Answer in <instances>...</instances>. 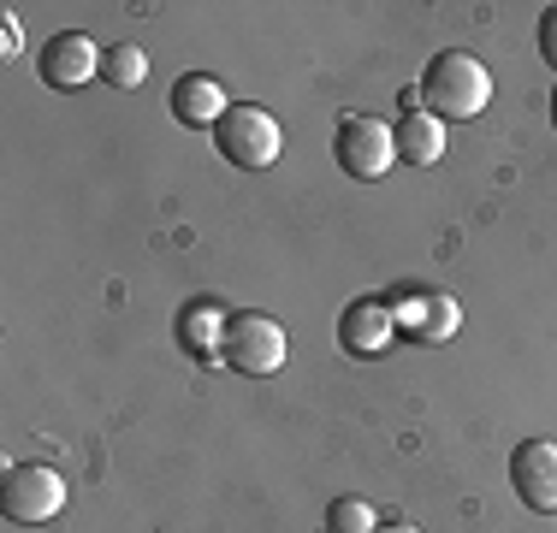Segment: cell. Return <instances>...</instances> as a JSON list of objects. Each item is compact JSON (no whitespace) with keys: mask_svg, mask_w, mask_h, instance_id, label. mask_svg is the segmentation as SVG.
Returning <instances> with one entry per match:
<instances>
[{"mask_svg":"<svg viewBox=\"0 0 557 533\" xmlns=\"http://www.w3.org/2000/svg\"><path fill=\"white\" fill-rule=\"evenodd\" d=\"M421 101H428L433 119H481L486 107H493V72H486V60H474L469 48H445L428 60Z\"/></svg>","mask_w":557,"mask_h":533,"instance_id":"cell-1","label":"cell"},{"mask_svg":"<svg viewBox=\"0 0 557 533\" xmlns=\"http://www.w3.org/2000/svg\"><path fill=\"white\" fill-rule=\"evenodd\" d=\"M214 142H220V154L232 160V166H244V172H268L273 160L285 154V131H278V119L261 101H232L225 107V119L214 125Z\"/></svg>","mask_w":557,"mask_h":533,"instance_id":"cell-2","label":"cell"},{"mask_svg":"<svg viewBox=\"0 0 557 533\" xmlns=\"http://www.w3.org/2000/svg\"><path fill=\"white\" fill-rule=\"evenodd\" d=\"M285 356H290V338H285V326H278L273 314L237 309L232 320H225V338H220V362L225 368L249 373V380H268V373L285 368Z\"/></svg>","mask_w":557,"mask_h":533,"instance_id":"cell-3","label":"cell"},{"mask_svg":"<svg viewBox=\"0 0 557 533\" xmlns=\"http://www.w3.org/2000/svg\"><path fill=\"white\" fill-rule=\"evenodd\" d=\"M333 154H338V166L350 172L356 184H380V178H386V172L397 166V137H392L386 119L350 113V119H338Z\"/></svg>","mask_w":557,"mask_h":533,"instance_id":"cell-4","label":"cell"},{"mask_svg":"<svg viewBox=\"0 0 557 533\" xmlns=\"http://www.w3.org/2000/svg\"><path fill=\"white\" fill-rule=\"evenodd\" d=\"M0 510L18 528H42L65 510V474L48 462H12L7 486H0Z\"/></svg>","mask_w":557,"mask_h":533,"instance_id":"cell-5","label":"cell"},{"mask_svg":"<svg viewBox=\"0 0 557 533\" xmlns=\"http://www.w3.org/2000/svg\"><path fill=\"white\" fill-rule=\"evenodd\" d=\"M392 320L397 332H416V344H445L462 332V302L450 290H397Z\"/></svg>","mask_w":557,"mask_h":533,"instance_id":"cell-6","label":"cell"},{"mask_svg":"<svg viewBox=\"0 0 557 533\" xmlns=\"http://www.w3.org/2000/svg\"><path fill=\"white\" fill-rule=\"evenodd\" d=\"M510 486L528 510L557 516V438H522L510 450Z\"/></svg>","mask_w":557,"mask_h":533,"instance_id":"cell-7","label":"cell"},{"mask_svg":"<svg viewBox=\"0 0 557 533\" xmlns=\"http://www.w3.org/2000/svg\"><path fill=\"white\" fill-rule=\"evenodd\" d=\"M101 53L108 48H96L84 30H60L36 53V72H42L48 89H84L89 77H101Z\"/></svg>","mask_w":557,"mask_h":533,"instance_id":"cell-8","label":"cell"},{"mask_svg":"<svg viewBox=\"0 0 557 533\" xmlns=\"http://www.w3.org/2000/svg\"><path fill=\"white\" fill-rule=\"evenodd\" d=\"M392 338H397L392 302H374V297L344 302V314H338V344H344V356H356V362H368V356H386Z\"/></svg>","mask_w":557,"mask_h":533,"instance_id":"cell-9","label":"cell"},{"mask_svg":"<svg viewBox=\"0 0 557 533\" xmlns=\"http://www.w3.org/2000/svg\"><path fill=\"white\" fill-rule=\"evenodd\" d=\"M225 89H220V77H208V72H184L178 84H172V119L178 125H190V131H214L220 119H225Z\"/></svg>","mask_w":557,"mask_h":533,"instance_id":"cell-10","label":"cell"},{"mask_svg":"<svg viewBox=\"0 0 557 533\" xmlns=\"http://www.w3.org/2000/svg\"><path fill=\"white\" fill-rule=\"evenodd\" d=\"M225 320H232V314H225L220 297H190V302L178 309V344H184L190 356H202V362H214V356H220V338H225Z\"/></svg>","mask_w":557,"mask_h":533,"instance_id":"cell-11","label":"cell"},{"mask_svg":"<svg viewBox=\"0 0 557 533\" xmlns=\"http://www.w3.org/2000/svg\"><path fill=\"white\" fill-rule=\"evenodd\" d=\"M392 137H397V160H409V166H440V154H445V119L404 113L392 125Z\"/></svg>","mask_w":557,"mask_h":533,"instance_id":"cell-12","label":"cell"},{"mask_svg":"<svg viewBox=\"0 0 557 533\" xmlns=\"http://www.w3.org/2000/svg\"><path fill=\"white\" fill-rule=\"evenodd\" d=\"M101 77H108L113 89H137L143 77H149V53H143L137 42H119L101 53Z\"/></svg>","mask_w":557,"mask_h":533,"instance_id":"cell-13","label":"cell"},{"mask_svg":"<svg viewBox=\"0 0 557 533\" xmlns=\"http://www.w3.org/2000/svg\"><path fill=\"white\" fill-rule=\"evenodd\" d=\"M380 516L368 498H333V510H326V533H374Z\"/></svg>","mask_w":557,"mask_h":533,"instance_id":"cell-14","label":"cell"},{"mask_svg":"<svg viewBox=\"0 0 557 533\" xmlns=\"http://www.w3.org/2000/svg\"><path fill=\"white\" fill-rule=\"evenodd\" d=\"M18 48H24L18 18H12V12H0V53H7V60H18Z\"/></svg>","mask_w":557,"mask_h":533,"instance_id":"cell-15","label":"cell"},{"mask_svg":"<svg viewBox=\"0 0 557 533\" xmlns=\"http://www.w3.org/2000/svg\"><path fill=\"white\" fill-rule=\"evenodd\" d=\"M540 53L557 65V7L552 12H540Z\"/></svg>","mask_w":557,"mask_h":533,"instance_id":"cell-16","label":"cell"},{"mask_svg":"<svg viewBox=\"0 0 557 533\" xmlns=\"http://www.w3.org/2000/svg\"><path fill=\"white\" fill-rule=\"evenodd\" d=\"M374 533H421V528H416V522H380Z\"/></svg>","mask_w":557,"mask_h":533,"instance_id":"cell-17","label":"cell"},{"mask_svg":"<svg viewBox=\"0 0 557 533\" xmlns=\"http://www.w3.org/2000/svg\"><path fill=\"white\" fill-rule=\"evenodd\" d=\"M552 125H557V89H552Z\"/></svg>","mask_w":557,"mask_h":533,"instance_id":"cell-18","label":"cell"}]
</instances>
